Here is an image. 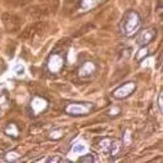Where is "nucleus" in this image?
I'll use <instances>...</instances> for the list:
<instances>
[{
  "label": "nucleus",
  "mask_w": 163,
  "mask_h": 163,
  "mask_svg": "<svg viewBox=\"0 0 163 163\" xmlns=\"http://www.w3.org/2000/svg\"><path fill=\"white\" fill-rule=\"evenodd\" d=\"M48 108V102L44 98L35 97L32 98L30 103V109H31V116H39L40 113H43Z\"/></svg>",
  "instance_id": "nucleus-5"
},
{
  "label": "nucleus",
  "mask_w": 163,
  "mask_h": 163,
  "mask_svg": "<svg viewBox=\"0 0 163 163\" xmlns=\"http://www.w3.org/2000/svg\"><path fill=\"white\" fill-rule=\"evenodd\" d=\"M95 160V158H94V155H91V154H87V155H85V157H81L80 159H78V162H81V163H92Z\"/></svg>",
  "instance_id": "nucleus-14"
},
{
  "label": "nucleus",
  "mask_w": 163,
  "mask_h": 163,
  "mask_svg": "<svg viewBox=\"0 0 163 163\" xmlns=\"http://www.w3.org/2000/svg\"><path fill=\"white\" fill-rule=\"evenodd\" d=\"M111 143H112V140H111V139H103V140L99 143V145H100V148H102V149H104L105 152H108V149H109Z\"/></svg>",
  "instance_id": "nucleus-13"
},
{
  "label": "nucleus",
  "mask_w": 163,
  "mask_h": 163,
  "mask_svg": "<svg viewBox=\"0 0 163 163\" xmlns=\"http://www.w3.org/2000/svg\"><path fill=\"white\" fill-rule=\"evenodd\" d=\"M84 150H85V145H82V144H77L72 148L73 153H84Z\"/></svg>",
  "instance_id": "nucleus-15"
},
{
  "label": "nucleus",
  "mask_w": 163,
  "mask_h": 163,
  "mask_svg": "<svg viewBox=\"0 0 163 163\" xmlns=\"http://www.w3.org/2000/svg\"><path fill=\"white\" fill-rule=\"evenodd\" d=\"M141 26V18L139 16L138 12L135 10H129L126 12V14L122 18L121 22V31L125 36H134L139 30Z\"/></svg>",
  "instance_id": "nucleus-1"
},
{
  "label": "nucleus",
  "mask_w": 163,
  "mask_h": 163,
  "mask_svg": "<svg viewBox=\"0 0 163 163\" xmlns=\"http://www.w3.org/2000/svg\"><path fill=\"white\" fill-rule=\"evenodd\" d=\"M43 162H50V163H58V162H62V159L59 157H53V158H49V159H43Z\"/></svg>",
  "instance_id": "nucleus-16"
},
{
  "label": "nucleus",
  "mask_w": 163,
  "mask_h": 163,
  "mask_svg": "<svg viewBox=\"0 0 163 163\" xmlns=\"http://www.w3.org/2000/svg\"><path fill=\"white\" fill-rule=\"evenodd\" d=\"M95 70H97V66H95L94 62H86V63H84L82 66L80 67L78 76L80 77H84V78L91 77L95 73Z\"/></svg>",
  "instance_id": "nucleus-7"
},
{
  "label": "nucleus",
  "mask_w": 163,
  "mask_h": 163,
  "mask_svg": "<svg viewBox=\"0 0 163 163\" xmlns=\"http://www.w3.org/2000/svg\"><path fill=\"white\" fill-rule=\"evenodd\" d=\"M148 53H149V50H148V48H146V45L145 46H141V49L138 51V54H136V59L139 60V62H141L146 55H148Z\"/></svg>",
  "instance_id": "nucleus-11"
},
{
  "label": "nucleus",
  "mask_w": 163,
  "mask_h": 163,
  "mask_svg": "<svg viewBox=\"0 0 163 163\" xmlns=\"http://www.w3.org/2000/svg\"><path fill=\"white\" fill-rule=\"evenodd\" d=\"M64 67V57L60 53H53L48 60V70L51 73H59Z\"/></svg>",
  "instance_id": "nucleus-3"
},
{
  "label": "nucleus",
  "mask_w": 163,
  "mask_h": 163,
  "mask_svg": "<svg viewBox=\"0 0 163 163\" xmlns=\"http://www.w3.org/2000/svg\"><path fill=\"white\" fill-rule=\"evenodd\" d=\"M162 92L159 94V97H158V107H159V111H160V113L163 112V104H162Z\"/></svg>",
  "instance_id": "nucleus-17"
},
{
  "label": "nucleus",
  "mask_w": 163,
  "mask_h": 163,
  "mask_svg": "<svg viewBox=\"0 0 163 163\" xmlns=\"http://www.w3.org/2000/svg\"><path fill=\"white\" fill-rule=\"evenodd\" d=\"M157 36V31L153 30V29H146V30H143L138 34V37H136V43L140 45V46H145L148 45L149 43H152L153 40L155 39Z\"/></svg>",
  "instance_id": "nucleus-6"
},
{
  "label": "nucleus",
  "mask_w": 163,
  "mask_h": 163,
  "mask_svg": "<svg viewBox=\"0 0 163 163\" xmlns=\"http://www.w3.org/2000/svg\"><path fill=\"white\" fill-rule=\"evenodd\" d=\"M135 89H136V84L135 82H126L124 85H121L119 87H117L113 91L112 95L116 99H125V98L130 97V95L135 91Z\"/></svg>",
  "instance_id": "nucleus-4"
},
{
  "label": "nucleus",
  "mask_w": 163,
  "mask_h": 163,
  "mask_svg": "<svg viewBox=\"0 0 163 163\" xmlns=\"http://www.w3.org/2000/svg\"><path fill=\"white\" fill-rule=\"evenodd\" d=\"M18 127L16 126V124H8L7 127L4 129V134L8 135V136L13 138V139H17L18 138Z\"/></svg>",
  "instance_id": "nucleus-9"
},
{
  "label": "nucleus",
  "mask_w": 163,
  "mask_h": 163,
  "mask_svg": "<svg viewBox=\"0 0 163 163\" xmlns=\"http://www.w3.org/2000/svg\"><path fill=\"white\" fill-rule=\"evenodd\" d=\"M91 108H92L91 104L71 103L68 105H66L64 111H66V113H68L70 116H84V114H87L91 111Z\"/></svg>",
  "instance_id": "nucleus-2"
},
{
  "label": "nucleus",
  "mask_w": 163,
  "mask_h": 163,
  "mask_svg": "<svg viewBox=\"0 0 163 163\" xmlns=\"http://www.w3.org/2000/svg\"><path fill=\"white\" fill-rule=\"evenodd\" d=\"M58 134H59V131H54V132H51V134H50V138H51V139H54V140L59 139V138L62 136V135H58Z\"/></svg>",
  "instance_id": "nucleus-18"
},
{
  "label": "nucleus",
  "mask_w": 163,
  "mask_h": 163,
  "mask_svg": "<svg viewBox=\"0 0 163 163\" xmlns=\"http://www.w3.org/2000/svg\"><path fill=\"white\" fill-rule=\"evenodd\" d=\"M7 160H17L18 158H19V154L16 152V150H13V152H8L7 154H5V157H4Z\"/></svg>",
  "instance_id": "nucleus-12"
},
{
  "label": "nucleus",
  "mask_w": 163,
  "mask_h": 163,
  "mask_svg": "<svg viewBox=\"0 0 163 163\" xmlns=\"http://www.w3.org/2000/svg\"><path fill=\"white\" fill-rule=\"evenodd\" d=\"M119 149H121V141L118 140H112L111 145H109V149H108V152H109V154L112 157H116L119 152Z\"/></svg>",
  "instance_id": "nucleus-10"
},
{
  "label": "nucleus",
  "mask_w": 163,
  "mask_h": 163,
  "mask_svg": "<svg viewBox=\"0 0 163 163\" xmlns=\"http://www.w3.org/2000/svg\"><path fill=\"white\" fill-rule=\"evenodd\" d=\"M102 2H104V0H80V8L84 10H89L94 7L99 5Z\"/></svg>",
  "instance_id": "nucleus-8"
}]
</instances>
